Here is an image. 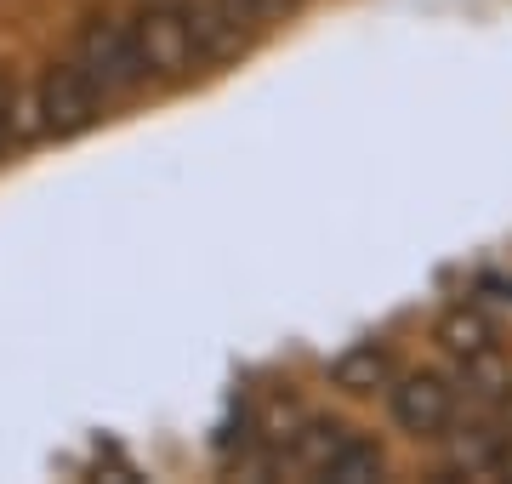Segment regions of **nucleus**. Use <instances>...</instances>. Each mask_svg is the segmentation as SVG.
<instances>
[{
	"mask_svg": "<svg viewBox=\"0 0 512 484\" xmlns=\"http://www.w3.org/2000/svg\"><path fill=\"white\" fill-rule=\"evenodd\" d=\"M439 348L450 359H473V354H484V348H495V325L490 319H484V308H478V302H456V308H450V314L439 319Z\"/></svg>",
	"mask_w": 512,
	"mask_h": 484,
	"instance_id": "8",
	"label": "nucleus"
},
{
	"mask_svg": "<svg viewBox=\"0 0 512 484\" xmlns=\"http://www.w3.org/2000/svg\"><path fill=\"white\" fill-rule=\"evenodd\" d=\"M342 439H348V428H342V422H330V416H302V422L291 428V439L279 445L274 467H279V473H302V479H319Z\"/></svg>",
	"mask_w": 512,
	"mask_h": 484,
	"instance_id": "6",
	"label": "nucleus"
},
{
	"mask_svg": "<svg viewBox=\"0 0 512 484\" xmlns=\"http://www.w3.org/2000/svg\"><path fill=\"white\" fill-rule=\"evenodd\" d=\"M387 410L410 439H444L456 422V382L439 371H404L387 382Z\"/></svg>",
	"mask_w": 512,
	"mask_h": 484,
	"instance_id": "4",
	"label": "nucleus"
},
{
	"mask_svg": "<svg viewBox=\"0 0 512 484\" xmlns=\"http://www.w3.org/2000/svg\"><path fill=\"white\" fill-rule=\"evenodd\" d=\"M382 473H387L382 445H376V439H365V433H348V439L336 445V456L325 462V473H319V479H330V484H376Z\"/></svg>",
	"mask_w": 512,
	"mask_h": 484,
	"instance_id": "9",
	"label": "nucleus"
},
{
	"mask_svg": "<svg viewBox=\"0 0 512 484\" xmlns=\"http://www.w3.org/2000/svg\"><path fill=\"white\" fill-rule=\"evenodd\" d=\"M188 23H194L200 63H228L251 46L262 12H256V0H188Z\"/></svg>",
	"mask_w": 512,
	"mask_h": 484,
	"instance_id": "5",
	"label": "nucleus"
},
{
	"mask_svg": "<svg viewBox=\"0 0 512 484\" xmlns=\"http://www.w3.org/2000/svg\"><path fill=\"white\" fill-rule=\"evenodd\" d=\"M302 0H256V12H262V23H274V18H291Z\"/></svg>",
	"mask_w": 512,
	"mask_h": 484,
	"instance_id": "12",
	"label": "nucleus"
},
{
	"mask_svg": "<svg viewBox=\"0 0 512 484\" xmlns=\"http://www.w3.org/2000/svg\"><path fill=\"white\" fill-rule=\"evenodd\" d=\"M495 422H501V433H512V382L501 388V399H495Z\"/></svg>",
	"mask_w": 512,
	"mask_h": 484,
	"instance_id": "13",
	"label": "nucleus"
},
{
	"mask_svg": "<svg viewBox=\"0 0 512 484\" xmlns=\"http://www.w3.org/2000/svg\"><path fill=\"white\" fill-rule=\"evenodd\" d=\"M74 63H80V75L97 86L103 103L114 97H126L143 86V69H137V46H131V29L114 18H86V29L74 35Z\"/></svg>",
	"mask_w": 512,
	"mask_h": 484,
	"instance_id": "2",
	"label": "nucleus"
},
{
	"mask_svg": "<svg viewBox=\"0 0 512 484\" xmlns=\"http://www.w3.org/2000/svg\"><path fill=\"white\" fill-rule=\"evenodd\" d=\"M126 29H131V46H137V69L154 86H171V80H183L200 63L188 0H137Z\"/></svg>",
	"mask_w": 512,
	"mask_h": 484,
	"instance_id": "1",
	"label": "nucleus"
},
{
	"mask_svg": "<svg viewBox=\"0 0 512 484\" xmlns=\"http://www.w3.org/2000/svg\"><path fill=\"white\" fill-rule=\"evenodd\" d=\"M399 376V365H393V348L387 342H353L348 354L330 365V382L342 393H376V388H387Z\"/></svg>",
	"mask_w": 512,
	"mask_h": 484,
	"instance_id": "7",
	"label": "nucleus"
},
{
	"mask_svg": "<svg viewBox=\"0 0 512 484\" xmlns=\"http://www.w3.org/2000/svg\"><path fill=\"white\" fill-rule=\"evenodd\" d=\"M103 97H97V86L86 75H80V63H52L46 75H40L35 86V126L40 137H57V143H69V137H80V131H92L97 120H103Z\"/></svg>",
	"mask_w": 512,
	"mask_h": 484,
	"instance_id": "3",
	"label": "nucleus"
},
{
	"mask_svg": "<svg viewBox=\"0 0 512 484\" xmlns=\"http://www.w3.org/2000/svg\"><path fill=\"white\" fill-rule=\"evenodd\" d=\"M490 479H512V433H501V445H495V462H490Z\"/></svg>",
	"mask_w": 512,
	"mask_h": 484,
	"instance_id": "11",
	"label": "nucleus"
},
{
	"mask_svg": "<svg viewBox=\"0 0 512 484\" xmlns=\"http://www.w3.org/2000/svg\"><path fill=\"white\" fill-rule=\"evenodd\" d=\"M12 137H18V80L0 69V154L12 149Z\"/></svg>",
	"mask_w": 512,
	"mask_h": 484,
	"instance_id": "10",
	"label": "nucleus"
}]
</instances>
